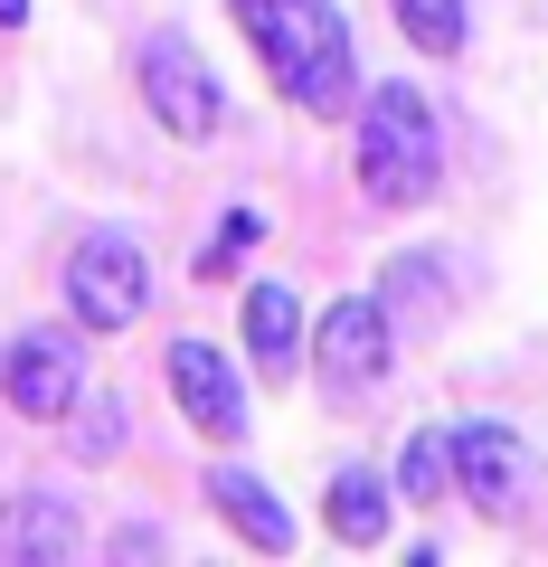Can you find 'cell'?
<instances>
[{"instance_id":"cell-1","label":"cell","mask_w":548,"mask_h":567,"mask_svg":"<svg viewBox=\"0 0 548 567\" xmlns=\"http://www.w3.org/2000/svg\"><path fill=\"white\" fill-rule=\"evenodd\" d=\"M256 39L275 95L303 114H350L360 104V58H350V20L331 0H227Z\"/></svg>"},{"instance_id":"cell-2","label":"cell","mask_w":548,"mask_h":567,"mask_svg":"<svg viewBox=\"0 0 548 567\" xmlns=\"http://www.w3.org/2000/svg\"><path fill=\"white\" fill-rule=\"evenodd\" d=\"M350 162L360 189L379 208H426L445 181V133H435V104L416 85H369L360 114H350Z\"/></svg>"},{"instance_id":"cell-3","label":"cell","mask_w":548,"mask_h":567,"mask_svg":"<svg viewBox=\"0 0 548 567\" xmlns=\"http://www.w3.org/2000/svg\"><path fill=\"white\" fill-rule=\"evenodd\" d=\"M133 85H143L152 123H162L170 142H218L227 85H218V66H208L180 29H143V48H133Z\"/></svg>"},{"instance_id":"cell-4","label":"cell","mask_w":548,"mask_h":567,"mask_svg":"<svg viewBox=\"0 0 548 567\" xmlns=\"http://www.w3.org/2000/svg\"><path fill=\"white\" fill-rule=\"evenodd\" d=\"M143 303H152L143 237L85 227V237L66 246V312H76V331H123V322H143Z\"/></svg>"},{"instance_id":"cell-5","label":"cell","mask_w":548,"mask_h":567,"mask_svg":"<svg viewBox=\"0 0 548 567\" xmlns=\"http://www.w3.org/2000/svg\"><path fill=\"white\" fill-rule=\"evenodd\" d=\"M0 398L39 425H66V406L85 398V341L66 322H39V331H10L0 350Z\"/></svg>"},{"instance_id":"cell-6","label":"cell","mask_w":548,"mask_h":567,"mask_svg":"<svg viewBox=\"0 0 548 567\" xmlns=\"http://www.w3.org/2000/svg\"><path fill=\"white\" fill-rule=\"evenodd\" d=\"M454 492H464L473 511H492V520H520L529 492H539V464H529V445L510 435V425L464 416L454 425Z\"/></svg>"},{"instance_id":"cell-7","label":"cell","mask_w":548,"mask_h":567,"mask_svg":"<svg viewBox=\"0 0 548 567\" xmlns=\"http://www.w3.org/2000/svg\"><path fill=\"white\" fill-rule=\"evenodd\" d=\"M312 350H322V388H379L397 369V322L379 293H341L312 322Z\"/></svg>"},{"instance_id":"cell-8","label":"cell","mask_w":548,"mask_h":567,"mask_svg":"<svg viewBox=\"0 0 548 567\" xmlns=\"http://www.w3.org/2000/svg\"><path fill=\"white\" fill-rule=\"evenodd\" d=\"M162 379H170L180 416L199 425L208 445H237V435H246V379H237V360H227L218 341H170Z\"/></svg>"},{"instance_id":"cell-9","label":"cell","mask_w":548,"mask_h":567,"mask_svg":"<svg viewBox=\"0 0 548 567\" xmlns=\"http://www.w3.org/2000/svg\"><path fill=\"white\" fill-rule=\"evenodd\" d=\"M199 492H208V511H218V520L237 529L256 558H285V548H293V511L275 502V483H265V473H246V464H208Z\"/></svg>"},{"instance_id":"cell-10","label":"cell","mask_w":548,"mask_h":567,"mask_svg":"<svg viewBox=\"0 0 548 567\" xmlns=\"http://www.w3.org/2000/svg\"><path fill=\"white\" fill-rule=\"evenodd\" d=\"M303 303H293L285 284H246V360H256V379H293L303 369Z\"/></svg>"},{"instance_id":"cell-11","label":"cell","mask_w":548,"mask_h":567,"mask_svg":"<svg viewBox=\"0 0 548 567\" xmlns=\"http://www.w3.org/2000/svg\"><path fill=\"white\" fill-rule=\"evenodd\" d=\"M322 520H331V539H341V548H379L387 520H397V492H387L369 464H341V473H331V492H322Z\"/></svg>"},{"instance_id":"cell-12","label":"cell","mask_w":548,"mask_h":567,"mask_svg":"<svg viewBox=\"0 0 548 567\" xmlns=\"http://www.w3.org/2000/svg\"><path fill=\"white\" fill-rule=\"evenodd\" d=\"M76 511L58 502V492H20V502L0 511V548H10V558H76Z\"/></svg>"},{"instance_id":"cell-13","label":"cell","mask_w":548,"mask_h":567,"mask_svg":"<svg viewBox=\"0 0 548 567\" xmlns=\"http://www.w3.org/2000/svg\"><path fill=\"white\" fill-rule=\"evenodd\" d=\"M379 303H387V322H426V312H445L454 303V284H445V256H387L379 265Z\"/></svg>"},{"instance_id":"cell-14","label":"cell","mask_w":548,"mask_h":567,"mask_svg":"<svg viewBox=\"0 0 548 567\" xmlns=\"http://www.w3.org/2000/svg\"><path fill=\"white\" fill-rule=\"evenodd\" d=\"M454 492V425H416L397 454V502H445Z\"/></svg>"},{"instance_id":"cell-15","label":"cell","mask_w":548,"mask_h":567,"mask_svg":"<svg viewBox=\"0 0 548 567\" xmlns=\"http://www.w3.org/2000/svg\"><path fill=\"white\" fill-rule=\"evenodd\" d=\"M256 246H265V208H227V218L208 227V246H199V265H189V275H199V284H237Z\"/></svg>"},{"instance_id":"cell-16","label":"cell","mask_w":548,"mask_h":567,"mask_svg":"<svg viewBox=\"0 0 548 567\" xmlns=\"http://www.w3.org/2000/svg\"><path fill=\"white\" fill-rule=\"evenodd\" d=\"M387 10H397V39H416L426 58L464 48V0H387Z\"/></svg>"},{"instance_id":"cell-17","label":"cell","mask_w":548,"mask_h":567,"mask_svg":"<svg viewBox=\"0 0 548 567\" xmlns=\"http://www.w3.org/2000/svg\"><path fill=\"white\" fill-rule=\"evenodd\" d=\"M66 435H76V454H85V464H114V454H123V398H95V406H66Z\"/></svg>"},{"instance_id":"cell-18","label":"cell","mask_w":548,"mask_h":567,"mask_svg":"<svg viewBox=\"0 0 548 567\" xmlns=\"http://www.w3.org/2000/svg\"><path fill=\"white\" fill-rule=\"evenodd\" d=\"M0 29H29V0H0Z\"/></svg>"}]
</instances>
